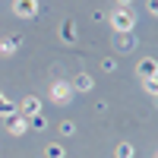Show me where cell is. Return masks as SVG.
<instances>
[{"mask_svg":"<svg viewBox=\"0 0 158 158\" xmlns=\"http://www.w3.org/2000/svg\"><path fill=\"white\" fill-rule=\"evenodd\" d=\"M51 95H54L57 101H67V98H70V89L60 82V85H54V89H51Z\"/></svg>","mask_w":158,"mask_h":158,"instance_id":"4","label":"cell"},{"mask_svg":"<svg viewBox=\"0 0 158 158\" xmlns=\"http://www.w3.org/2000/svg\"><path fill=\"white\" fill-rule=\"evenodd\" d=\"M16 13H19V16H32V13H35V0H19Z\"/></svg>","mask_w":158,"mask_h":158,"instance_id":"2","label":"cell"},{"mask_svg":"<svg viewBox=\"0 0 158 158\" xmlns=\"http://www.w3.org/2000/svg\"><path fill=\"white\" fill-rule=\"evenodd\" d=\"M48 152H51V158H63V152H60V149H54V146H51Z\"/></svg>","mask_w":158,"mask_h":158,"instance_id":"8","label":"cell"},{"mask_svg":"<svg viewBox=\"0 0 158 158\" xmlns=\"http://www.w3.org/2000/svg\"><path fill=\"white\" fill-rule=\"evenodd\" d=\"M92 85H95V82H92V76H85V73L79 76V79H76V89H82V92H89Z\"/></svg>","mask_w":158,"mask_h":158,"instance_id":"5","label":"cell"},{"mask_svg":"<svg viewBox=\"0 0 158 158\" xmlns=\"http://www.w3.org/2000/svg\"><path fill=\"white\" fill-rule=\"evenodd\" d=\"M22 111L25 114H38V111H41V101H38V98H25L22 101Z\"/></svg>","mask_w":158,"mask_h":158,"instance_id":"3","label":"cell"},{"mask_svg":"<svg viewBox=\"0 0 158 158\" xmlns=\"http://www.w3.org/2000/svg\"><path fill=\"white\" fill-rule=\"evenodd\" d=\"M117 155H120V158H130V146H120V149H117Z\"/></svg>","mask_w":158,"mask_h":158,"instance_id":"7","label":"cell"},{"mask_svg":"<svg viewBox=\"0 0 158 158\" xmlns=\"http://www.w3.org/2000/svg\"><path fill=\"white\" fill-rule=\"evenodd\" d=\"M111 22H114L120 32H130V29H133V16H130V13H123V10L111 13Z\"/></svg>","mask_w":158,"mask_h":158,"instance_id":"1","label":"cell"},{"mask_svg":"<svg viewBox=\"0 0 158 158\" xmlns=\"http://www.w3.org/2000/svg\"><path fill=\"white\" fill-rule=\"evenodd\" d=\"M155 158H158V155H155Z\"/></svg>","mask_w":158,"mask_h":158,"instance_id":"9","label":"cell"},{"mask_svg":"<svg viewBox=\"0 0 158 158\" xmlns=\"http://www.w3.org/2000/svg\"><path fill=\"white\" fill-rule=\"evenodd\" d=\"M146 89H149V92H158V76H149V79H146Z\"/></svg>","mask_w":158,"mask_h":158,"instance_id":"6","label":"cell"}]
</instances>
